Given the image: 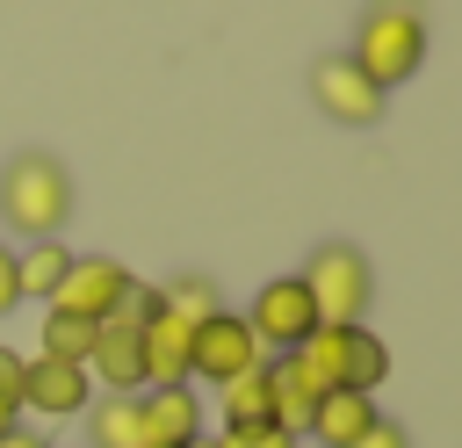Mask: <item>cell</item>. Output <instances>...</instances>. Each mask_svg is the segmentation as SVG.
I'll use <instances>...</instances> for the list:
<instances>
[{
    "instance_id": "obj_1",
    "label": "cell",
    "mask_w": 462,
    "mask_h": 448,
    "mask_svg": "<svg viewBox=\"0 0 462 448\" xmlns=\"http://www.w3.org/2000/svg\"><path fill=\"white\" fill-rule=\"evenodd\" d=\"M65 217H72V173H65V159L58 152H14L0 166V224L36 246V238H58Z\"/></svg>"
},
{
    "instance_id": "obj_2",
    "label": "cell",
    "mask_w": 462,
    "mask_h": 448,
    "mask_svg": "<svg viewBox=\"0 0 462 448\" xmlns=\"http://www.w3.org/2000/svg\"><path fill=\"white\" fill-rule=\"evenodd\" d=\"M346 58H354L383 94H390L397 79H411V72L426 65V0H368Z\"/></svg>"
},
{
    "instance_id": "obj_3",
    "label": "cell",
    "mask_w": 462,
    "mask_h": 448,
    "mask_svg": "<svg viewBox=\"0 0 462 448\" xmlns=\"http://www.w3.org/2000/svg\"><path fill=\"white\" fill-rule=\"evenodd\" d=\"M296 361H303L325 390H361V397H375L383 376H390V347H383L368 325H318V332L296 347Z\"/></svg>"
},
{
    "instance_id": "obj_4",
    "label": "cell",
    "mask_w": 462,
    "mask_h": 448,
    "mask_svg": "<svg viewBox=\"0 0 462 448\" xmlns=\"http://www.w3.org/2000/svg\"><path fill=\"white\" fill-rule=\"evenodd\" d=\"M303 289L318 303V325H361V311L375 303V267L354 238H325L303 260Z\"/></svg>"
},
{
    "instance_id": "obj_5",
    "label": "cell",
    "mask_w": 462,
    "mask_h": 448,
    "mask_svg": "<svg viewBox=\"0 0 462 448\" xmlns=\"http://www.w3.org/2000/svg\"><path fill=\"white\" fill-rule=\"evenodd\" d=\"M310 101H318V116L325 123H346V130H375L383 123V87L346 58V51H325L318 65H310Z\"/></svg>"
},
{
    "instance_id": "obj_6",
    "label": "cell",
    "mask_w": 462,
    "mask_h": 448,
    "mask_svg": "<svg viewBox=\"0 0 462 448\" xmlns=\"http://www.w3.org/2000/svg\"><path fill=\"white\" fill-rule=\"evenodd\" d=\"M267 361V347L253 340V325H245V311H217V318H202L195 325V347H188V383H231V376H245V369H260Z\"/></svg>"
},
{
    "instance_id": "obj_7",
    "label": "cell",
    "mask_w": 462,
    "mask_h": 448,
    "mask_svg": "<svg viewBox=\"0 0 462 448\" xmlns=\"http://www.w3.org/2000/svg\"><path fill=\"white\" fill-rule=\"evenodd\" d=\"M245 325H253V340H260L267 354H296V347L318 332V303H310L303 275H274V282H260Z\"/></svg>"
},
{
    "instance_id": "obj_8",
    "label": "cell",
    "mask_w": 462,
    "mask_h": 448,
    "mask_svg": "<svg viewBox=\"0 0 462 448\" xmlns=\"http://www.w3.org/2000/svg\"><path fill=\"white\" fill-rule=\"evenodd\" d=\"M137 275L116 260V253H72V267H65V282H58V296L43 303V311H72V318H108L116 303H123V289H130Z\"/></svg>"
},
{
    "instance_id": "obj_9",
    "label": "cell",
    "mask_w": 462,
    "mask_h": 448,
    "mask_svg": "<svg viewBox=\"0 0 462 448\" xmlns=\"http://www.w3.org/2000/svg\"><path fill=\"white\" fill-rule=\"evenodd\" d=\"M94 405V376L87 361H51V354H29L22 369V412H43V419H79Z\"/></svg>"
},
{
    "instance_id": "obj_10",
    "label": "cell",
    "mask_w": 462,
    "mask_h": 448,
    "mask_svg": "<svg viewBox=\"0 0 462 448\" xmlns=\"http://www.w3.org/2000/svg\"><path fill=\"white\" fill-rule=\"evenodd\" d=\"M137 426H144V448H188V441L202 434V397H195V383L137 390Z\"/></svg>"
},
{
    "instance_id": "obj_11",
    "label": "cell",
    "mask_w": 462,
    "mask_h": 448,
    "mask_svg": "<svg viewBox=\"0 0 462 448\" xmlns=\"http://www.w3.org/2000/svg\"><path fill=\"white\" fill-rule=\"evenodd\" d=\"M87 376H94V390H108V397H137V390H144V347H137V332L101 318L94 354H87Z\"/></svg>"
},
{
    "instance_id": "obj_12",
    "label": "cell",
    "mask_w": 462,
    "mask_h": 448,
    "mask_svg": "<svg viewBox=\"0 0 462 448\" xmlns=\"http://www.w3.org/2000/svg\"><path fill=\"white\" fill-rule=\"evenodd\" d=\"M137 347H144V390H173V383H188V347H195V325H180L173 311H159V318L137 332Z\"/></svg>"
},
{
    "instance_id": "obj_13",
    "label": "cell",
    "mask_w": 462,
    "mask_h": 448,
    "mask_svg": "<svg viewBox=\"0 0 462 448\" xmlns=\"http://www.w3.org/2000/svg\"><path fill=\"white\" fill-rule=\"evenodd\" d=\"M267 383H274V426H289V434L303 441V426H310V412H318L325 383H318L296 354H267Z\"/></svg>"
},
{
    "instance_id": "obj_14",
    "label": "cell",
    "mask_w": 462,
    "mask_h": 448,
    "mask_svg": "<svg viewBox=\"0 0 462 448\" xmlns=\"http://www.w3.org/2000/svg\"><path fill=\"white\" fill-rule=\"evenodd\" d=\"M375 419H383V412H375V397H361V390H325L303 434H310L318 448H354V441H361Z\"/></svg>"
},
{
    "instance_id": "obj_15",
    "label": "cell",
    "mask_w": 462,
    "mask_h": 448,
    "mask_svg": "<svg viewBox=\"0 0 462 448\" xmlns=\"http://www.w3.org/2000/svg\"><path fill=\"white\" fill-rule=\"evenodd\" d=\"M87 448H144V426H137V397H94L87 412Z\"/></svg>"
},
{
    "instance_id": "obj_16",
    "label": "cell",
    "mask_w": 462,
    "mask_h": 448,
    "mask_svg": "<svg viewBox=\"0 0 462 448\" xmlns=\"http://www.w3.org/2000/svg\"><path fill=\"white\" fill-rule=\"evenodd\" d=\"M217 412H224V426L274 419V383H267V361H260V369H245V376H231V383L217 390Z\"/></svg>"
},
{
    "instance_id": "obj_17",
    "label": "cell",
    "mask_w": 462,
    "mask_h": 448,
    "mask_svg": "<svg viewBox=\"0 0 462 448\" xmlns=\"http://www.w3.org/2000/svg\"><path fill=\"white\" fill-rule=\"evenodd\" d=\"M14 260H22V303H29V296L51 303L58 282H65V267H72V246H65V238H36V246L14 253Z\"/></svg>"
},
{
    "instance_id": "obj_18",
    "label": "cell",
    "mask_w": 462,
    "mask_h": 448,
    "mask_svg": "<svg viewBox=\"0 0 462 448\" xmlns=\"http://www.w3.org/2000/svg\"><path fill=\"white\" fill-rule=\"evenodd\" d=\"M159 311H173L180 325H202V318L224 311V296H217L209 275H173V282H159Z\"/></svg>"
},
{
    "instance_id": "obj_19",
    "label": "cell",
    "mask_w": 462,
    "mask_h": 448,
    "mask_svg": "<svg viewBox=\"0 0 462 448\" xmlns=\"http://www.w3.org/2000/svg\"><path fill=\"white\" fill-rule=\"evenodd\" d=\"M94 318H72V311H43V354L51 361H87L94 354Z\"/></svg>"
},
{
    "instance_id": "obj_20",
    "label": "cell",
    "mask_w": 462,
    "mask_h": 448,
    "mask_svg": "<svg viewBox=\"0 0 462 448\" xmlns=\"http://www.w3.org/2000/svg\"><path fill=\"white\" fill-rule=\"evenodd\" d=\"M217 448H296V434L274 419H253V426H217Z\"/></svg>"
},
{
    "instance_id": "obj_21",
    "label": "cell",
    "mask_w": 462,
    "mask_h": 448,
    "mask_svg": "<svg viewBox=\"0 0 462 448\" xmlns=\"http://www.w3.org/2000/svg\"><path fill=\"white\" fill-rule=\"evenodd\" d=\"M22 303V260H14V246L0 238V318Z\"/></svg>"
},
{
    "instance_id": "obj_22",
    "label": "cell",
    "mask_w": 462,
    "mask_h": 448,
    "mask_svg": "<svg viewBox=\"0 0 462 448\" xmlns=\"http://www.w3.org/2000/svg\"><path fill=\"white\" fill-rule=\"evenodd\" d=\"M22 369H29V354L0 347V397H14V405H22Z\"/></svg>"
},
{
    "instance_id": "obj_23",
    "label": "cell",
    "mask_w": 462,
    "mask_h": 448,
    "mask_svg": "<svg viewBox=\"0 0 462 448\" xmlns=\"http://www.w3.org/2000/svg\"><path fill=\"white\" fill-rule=\"evenodd\" d=\"M354 448H411V441H404V426H397V419H375V426H368Z\"/></svg>"
},
{
    "instance_id": "obj_24",
    "label": "cell",
    "mask_w": 462,
    "mask_h": 448,
    "mask_svg": "<svg viewBox=\"0 0 462 448\" xmlns=\"http://www.w3.org/2000/svg\"><path fill=\"white\" fill-rule=\"evenodd\" d=\"M0 448H51V441H43L36 426H7V434H0Z\"/></svg>"
},
{
    "instance_id": "obj_25",
    "label": "cell",
    "mask_w": 462,
    "mask_h": 448,
    "mask_svg": "<svg viewBox=\"0 0 462 448\" xmlns=\"http://www.w3.org/2000/svg\"><path fill=\"white\" fill-rule=\"evenodd\" d=\"M7 426H22V405H14V397H0V434H7Z\"/></svg>"
},
{
    "instance_id": "obj_26",
    "label": "cell",
    "mask_w": 462,
    "mask_h": 448,
    "mask_svg": "<svg viewBox=\"0 0 462 448\" xmlns=\"http://www.w3.org/2000/svg\"><path fill=\"white\" fill-rule=\"evenodd\" d=\"M188 448H217V434H195V441H188Z\"/></svg>"
}]
</instances>
